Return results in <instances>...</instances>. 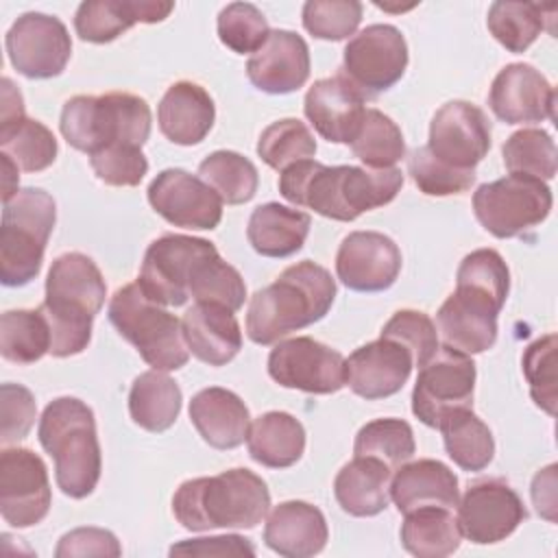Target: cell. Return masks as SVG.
<instances>
[{"mask_svg": "<svg viewBox=\"0 0 558 558\" xmlns=\"http://www.w3.org/2000/svg\"><path fill=\"white\" fill-rule=\"evenodd\" d=\"M556 89L530 63H508L488 92L490 111L506 124H530L554 118Z\"/></svg>", "mask_w": 558, "mask_h": 558, "instance_id": "cell-21", "label": "cell"}, {"mask_svg": "<svg viewBox=\"0 0 558 558\" xmlns=\"http://www.w3.org/2000/svg\"><path fill=\"white\" fill-rule=\"evenodd\" d=\"M54 220V198L41 187L17 190L4 203L0 227V279L4 286L20 288L39 275Z\"/></svg>", "mask_w": 558, "mask_h": 558, "instance_id": "cell-7", "label": "cell"}, {"mask_svg": "<svg viewBox=\"0 0 558 558\" xmlns=\"http://www.w3.org/2000/svg\"><path fill=\"white\" fill-rule=\"evenodd\" d=\"M122 554V547L113 532L102 527H76L59 538V545L54 549L57 558H70V556H111L118 558Z\"/></svg>", "mask_w": 558, "mask_h": 558, "instance_id": "cell-54", "label": "cell"}, {"mask_svg": "<svg viewBox=\"0 0 558 558\" xmlns=\"http://www.w3.org/2000/svg\"><path fill=\"white\" fill-rule=\"evenodd\" d=\"M170 556H255V547L244 536L227 534L181 541L170 547Z\"/></svg>", "mask_w": 558, "mask_h": 558, "instance_id": "cell-55", "label": "cell"}, {"mask_svg": "<svg viewBox=\"0 0 558 558\" xmlns=\"http://www.w3.org/2000/svg\"><path fill=\"white\" fill-rule=\"evenodd\" d=\"M0 153L24 172H41L54 163L59 146L46 124L26 118L9 133H0Z\"/></svg>", "mask_w": 558, "mask_h": 558, "instance_id": "cell-45", "label": "cell"}, {"mask_svg": "<svg viewBox=\"0 0 558 558\" xmlns=\"http://www.w3.org/2000/svg\"><path fill=\"white\" fill-rule=\"evenodd\" d=\"M52 504L44 460L24 447L0 453V514L13 527H31L46 519Z\"/></svg>", "mask_w": 558, "mask_h": 558, "instance_id": "cell-15", "label": "cell"}, {"mask_svg": "<svg viewBox=\"0 0 558 558\" xmlns=\"http://www.w3.org/2000/svg\"><path fill=\"white\" fill-rule=\"evenodd\" d=\"M37 438L54 460V477L61 493L72 499L92 495L102 471L92 408L76 397L50 401L41 412Z\"/></svg>", "mask_w": 558, "mask_h": 558, "instance_id": "cell-5", "label": "cell"}, {"mask_svg": "<svg viewBox=\"0 0 558 558\" xmlns=\"http://www.w3.org/2000/svg\"><path fill=\"white\" fill-rule=\"evenodd\" d=\"M214 251L218 248L205 238L166 233L146 248L137 283L144 294L159 305H185L196 262Z\"/></svg>", "mask_w": 558, "mask_h": 558, "instance_id": "cell-12", "label": "cell"}, {"mask_svg": "<svg viewBox=\"0 0 558 558\" xmlns=\"http://www.w3.org/2000/svg\"><path fill=\"white\" fill-rule=\"evenodd\" d=\"M401 272V251L379 231L349 233L336 253L338 279L355 292H384Z\"/></svg>", "mask_w": 558, "mask_h": 558, "instance_id": "cell-20", "label": "cell"}, {"mask_svg": "<svg viewBox=\"0 0 558 558\" xmlns=\"http://www.w3.org/2000/svg\"><path fill=\"white\" fill-rule=\"evenodd\" d=\"M366 98L338 72L314 81L303 100V111L316 133L333 144H351L362 118Z\"/></svg>", "mask_w": 558, "mask_h": 558, "instance_id": "cell-23", "label": "cell"}, {"mask_svg": "<svg viewBox=\"0 0 558 558\" xmlns=\"http://www.w3.org/2000/svg\"><path fill=\"white\" fill-rule=\"evenodd\" d=\"M312 218L279 203H266L253 209L246 227L248 244L262 257H290L303 248Z\"/></svg>", "mask_w": 558, "mask_h": 558, "instance_id": "cell-32", "label": "cell"}, {"mask_svg": "<svg viewBox=\"0 0 558 558\" xmlns=\"http://www.w3.org/2000/svg\"><path fill=\"white\" fill-rule=\"evenodd\" d=\"M190 296L196 303H216L238 312L244 305L246 286L242 275L214 251L196 262L190 277Z\"/></svg>", "mask_w": 558, "mask_h": 558, "instance_id": "cell-41", "label": "cell"}, {"mask_svg": "<svg viewBox=\"0 0 558 558\" xmlns=\"http://www.w3.org/2000/svg\"><path fill=\"white\" fill-rule=\"evenodd\" d=\"M268 35L270 28L264 13L251 2H231L218 13V37L238 54L257 52Z\"/></svg>", "mask_w": 558, "mask_h": 558, "instance_id": "cell-46", "label": "cell"}, {"mask_svg": "<svg viewBox=\"0 0 558 558\" xmlns=\"http://www.w3.org/2000/svg\"><path fill=\"white\" fill-rule=\"evenodd\" d=\"M504 163L510 174L549 181L556 174V144L543 129H521L501 146Z\"/></svg>", "mask_w": 558, "mask_h": 558, "instance_id": "cell-43", "label": "cell"}, {"mask_svg": "<svg viewBox=\"0 0 558 558\" xmlns=\"http://www.w3.org/2000/svg\"><path fill=\"white\" fill-rule=\"evenodd\" d=\"M390 499L403 514L423 506H442L453 510L460 501L458 477L440 460H408L397 469L390 482Z\"/></svg>", "mask_w": 558, "mask_h": 558, "instance_id": "cell-30", "label": "cell"}, {"mask_svg": "<svg viewBox=\"0 0 558 558\" xmlns=\"http://www.w3.org/2000/svg\"><path fill=\"white\" fill-rule=\"evenodd\" d=\"M408 68V44L392 24H371L349 39L340 74L366 98H377L401 81Z\"/></svg>", "mask_w": 558, "mask_h": 558, "instance_id": "cell-10", "label": "cell"}, {"mask_svg": "<svg viewBox=\"0 0 558 558\" xmlns=\"http://www.w3.org/2000/svg\"><path fill=\"white\" fill-rule=\"evenodd\" d=\"M0 133H9L20 122L26 120L24 116V100L20 89L13 85L11 78H2V96H0Z\"/></svg>", "mask_w": 558, "mask_h": 558, "instance_id": "cell-57", "label": "cell"}, {"mask_svg": "<svg viewBox=\"0 0 558 558\" xmlns=\"http://www.w3.org/2000/svg\"><path fill=\"white\" fill-rule=\"evenodd\" d=\"M11 65L26 78L59 76L72 54V39L65 24L46 13L20 15L4 39Z\"/></svg>", "mask_w": 558, "mask_h": 558, "instance_id": "cell-14", "label": "cell"}, {"mask_svg": "<svg viewBox=\"0 0 558 558\" xmlns=\"http://www.w3.org/2000/svg\"><path fill=\"white\" fill-rule=\"evenodd\" d=\"M181 388L163 371L137 375L129 390V414L135 425L159 434L174 425L181 412Z\"/></svg>", "mask_w": 558, "mask_h": 558, "instance_id": "cell-34", "label": "cell"}, {"mask_svg": "<svg viewBox=\"0 0 558 558\" xmlns=\"http://www.w3.org/2000/svg\"><path fill=\"white\" fill-rule=\"evenodd\" d=\"M198 177L227 205L248 203L257 192V168L251 159L235 150H216L198 166Z\"/></svg>", "mask_w": 558, "mask_h": 558, "instance_id": "cell-40", "label": "cell"}, {"mask_svg": "<svg viewBox=\"0 0 558 558\" xmlns=\"http://www.w3.org/2000/svg\"><path fill=\"white\" fill-rule=\"evenodd\" d=\"M556 333L534 340L521 360L534 403L549 416L556 414Z\"/></svg>", "mask_w": 558, "mask_h": 558, "instance_id": "cell-49", "label": "cell"}, {"mask_svg": "<svg viewBox=\"0 0 558 558\" xmlns=\"http://www.w3.org/2000/svg\"><path fill=\"white\" fill-rule=\"evenodd\" d=\"M109 320L155 371H179L190 360L181 320L150 301L140 283L118 288L109 301Z\"/></svg>", "mask_w": 558, "mask_h": 558, "instance_id": "cell-8", "label": "cell"}, {"mask_svg": "<svg viewBox=\"0 0 558 558\" xmlns=\"http://www.w3.org/2000/svg\"><path fill=\"white\" fill-rule=\"evenodd\" d=\"M181 327L190 353L209 366H225L242 349L240 323L225 305L194 303L183 314Z\"/></svg>", "mask_w": 558, "mask_h": 558, "instance_id": "cell-27", "label": "cell"}, {"mask_svg": "<svg viewBox=\"0 0 558 558\" xmlns=\"http://www.w3.org/2000/svg\"><path fill=\"white\" fill-rule=\"evenodd\" d=\"M37 416V405L33 392L22 384L0 386V440L4 447L28 436Z\"/></svg>", "mask_w": 558, "mask_h": 558, "instance_id": "cell-53", "label": "cell"}, {"mask_svg": "<svg viewBox=\"0 0 558 558\" xmlns=\"http://www.w3.org/2000/svg\"><path fill=\"white\" fill-rule=\"evenodd\" d=\"M329 538L325 514L307 501H283L266 519L264 543L286 558H310L325 549Z\"/></svg>", "mask_w": 558, "mask_h": 558, "instance_id": "cell-25", "label": "cell"}, {"mask_svg": "<svg viewBox=\"0 0 558 558\" xmlns=\"http://www.w3.org/2000/svg\"><path fill=\"white\" fill-rule=\"evenodd\" d=\"M416 442L412 427L401 418H375L360 427L353 442L355 456L375 458L392 471L412 460Z\"/></svg>", "mask_w": 558, "mask_h": 558, "instance_id": "cell-42", "label": "cell"}, {"mask_svg": "<svg viewBox=\"0 0 558 558\" xmlns=\"http://www.w3.org/2000/svg\"><path fill=\"white\" fill-rule=\"evenodd\" d=\"M172 9V2L161 0H87L74 13V31L83 41L109 44L137 22L166 20Z\"/></svg>", "mask_w": 558, "mask_h": 558, "instance_id": "cell-26", "label": "cell"}, {"mask_svg": "<svg viewBox=\"0 0 558 558\" xmlns=\"http://www.w3.org/2000/svg\"><path fill=\"white\" fill-rule=\"evenodd\" d=\"M190 421L201 438L214 449L240 447L251 427V414L244 401L220 386L203 388L192 397Z\"/></svg>", "mask_w": 558, "mask_h": 558, "instance_id": "cell-29", "label": "cell"}, {"mask_svg": "<svg viewBox=\"0 0 558 558\" xmlns=\"http://www.w3.org/2000/svg\"><path fill=\"white\" fill-rule=\"evenodd\" d=\"M216 120V107L205 87L192 81L172 83L159 100V131L179 146H194L207 137Z\"/></svg>", "mask_w": 558, "mask_h": 558, "instance_id": "cell-28", "label": "cell"}, {"mask_svg": "<svg viewBox=\"0 0 558 558\" xmlns=\"http://www.w3.org/2000/svg\"><path fill=\"white\" fill-rule=\"evenodd\" d=\"M554 196L545 181L508 174L482 183L473 194L477 222L495 238H517L538 227L551 211Z\"/></svg>", "mask_w": 558, "mask_h": 558, "instance_id": "cell-9", "label": "cell"}, {"mask_svg": "<svg viewBox=\"0 0 558 558\" xmlns=\"http://www.w3.org/2000/svg\"><path fill=\"white\" fill-rule=\"evenodd\" d=\"M0 353L13 364H35L50 353V327L39 310H11L0 318Z\"/></svg>", "mask_w": 558, "mask_h": 558, "instance_id": "cell-39", "label": "cell"}, {"mask_svg": "<svg viewBox=\"0 0 558 558\" xmlns=\"http://www.w3.org/2000/svg\"><path fill=\"white\" fill-rule=\"evenodd\" d=\"M107 286L100 268L83 253L59 255L46 279V299L39 312L50 327V355L83 353L92 340L94 316L102 310Z\"/></svg>", "mask_w": 558, "mask_h": 558, "instance_id": "cell-3", "label": "cell"}, {"mask_svg": "<svg viewBox=\"0 0 558 558\" xmlns=\"http://www.w3.org/2000/svg\"><path fill=\"white\" fill-rule=\"evenodd\" d=\"M456 508L462 536L475 545L499 543L527 519L521 497L504 480L473 482Z\"/></svg>", "mask_w": 558, "mask_h": 558, "instance_id": "cell-16", "label": "cell"}, {"mask_svg": "<svg viewBox=\"0 0 558 558\" xmlns=\"http://www.w3.org/2000/svg\"><path fill=\"white\" fill-rule=\"evenodd\" d=\"M384 338L403 344L414 360V366L427 364L438 351V331L434 320L418 310H399L381 329Z\"/></svg>", "mask_w": 558, "mask_h": 558, "instance_id": "cell-50", "label": "cell"}, {"mask_svg": "<svg viewBox=\"0 0 558 558\" xmlns=\"http://www.w3.org/2000/svg\"><path fill=\"white\" fill-rule=\"evenodd\" d=\"M270 493L248 469H229L211 477L183 482L172 497L174 519L190 532L216 527L251 530L266 517Z\"/></svg>", "mask_w": 558, "mask_h": 558, "instance_id": "cell-4", "label": "cell"}, {"mask_svg": "<svg viewBox=\"0 0 558 558\" xmlns=\"http://www.w3.org/2000/svg\"><path fill=\"white\" fill-rule=\"evenodd\" d=\"M268 375L283 388L310 395H331L347 384L342 353L310 336L279 340L268 355Z\"/></svg>", "mask_w": 558, "mask_h": 558, "instance_id": "cell-13", "label": "cell"}, {"mask_svg": "<svg viewBox=\"0 0 558 558\" xmlns=\"http://www.w3.org/2000/svg\"><path fill=\"white\" fill-rule=\"evenodd\" d=\"M456 286L482 290L506 303L510 292V270L495 248H477L460 262L456 272Z\"/></svg>", "mask_w": 558, "mask_h": 558, "instance_id": "cell-51", "label": "cell"}, {"mask_svg": "<svg viewBox=\"0 0 558 558\" xmlns=\"http://www.w3.org/2000/svg\"><path fill=\"white\" fill-rule=\"evenodd\" d=\"M257 155L266 166L281 172L296 161L312 159L316 155V140L305 122L283 118L262 131L257 140Z\"/></svg>", "mask_w": 558, "mask_h": 558, "instance_id": "cell-44", "label": "cell"}, {"mask_svg": "<svg viewBox=\"0 0 558 558\" xmlns=\"http://www.w3.org/2000/svg\"><path fill=\"white\" fill-rule=\"evenodd\" d=\"M462 532L449 508L423 506L405 512L401 545L418 558H445L460 547Z\"/></svg>", "mask_w": 558, "mask_h": 558, "instance_id": "cell-35", "label": "cell"}, {"mask_svg": "<svg viewBox=\"0 0 558 558\" xmlns=\"http://www.w3.org/2000/svg\"><path fill=\"white\" fill-rule=\"evenodd\" d=\"M246 74L259 92H296L310 78V48L305 39L292 31H270L264 46L251 54Z\"/></svg>", "mask_w": 558, "mask_h": 558, "instance_id": "cell-24", "label": "cell"}, {"mask_svg": "<svg viewBox=\"0 0 558 558\" xmlns=\"http://www.w3.org/2000/svg\"><path fill=\"white\" fill-rule=\"evenodd\" d=\"M447 456L462 471H482L493 462L495 440L488 425L471 408L451 412L438 425Z\"/></svg>", "mask_w": 558, "mask_h": 558, "instance_id": "cell-36", "label": "cell"}, {"mask_svg": "<svg viewBox=\"0 0 558 558\" xmlns=\"http://www.w3.org/2000/svg\"><path fill=\"white\" fill-rule=\"evenodd\" d=\"M425 146L438 161L456 170H475L490 148V122L473 102H445L429 122Z\"/></svg>", "mask_w": 558, "mask_h": 558, "instance_id": "cell-17", "label": "cell"}, {"mask_svg": "<svg viewBox=\"0 0 558 558\" xmlns=\"http://www.w3.org/2000/svg\"><path fill=\"white\" fill-rule=\"evenodd\" d=\"M150 207L181 229H216L222 220L220 196L201 179L181 168L161 170L148 185Z\"/></svg>", "mask_w": 558, "mask_h": 558, "instance_id": "cell-18", "label": "cell"}, {"mask_svg": "<svg viewBox=\"0 0 558 558\" xmlns=\"http://www.w3.org/2000/svg\"><path fill=\"white\" fill-rule=\"evenodd\" d=\"M362 11L364 7L357 0H307L301 17L305 31L316 39L340 41L357 31Z\"/></svg>", "mask_w": 558, "mask_h": 558, "instance_id": "cell-47", "label": "cell"}, {"mask_svg": "<svg viewBox=\"0 0 558 558\" xmlns=\"http://www.w3.org/2000/svg\"><path fill=\"white\" fill-rule=\"evenodd\" d=\"M554 4H534V2H493L488 9L486 26L490 35L508 52H525L536 37L545 31L547 11Z\"/></svg>", "mask_w": 558, "mask_h": 558, "instance_id": "cell-37", "label": "cell"}, {"mask_svg": "<svg viewBox=\"0 0 558 558\" xmlns=\"http://www.w3.org/2000/svg\"><path fill=\"white\" fill-rule=\"evenodd\" d=\"M349 146L353 155L371 170L395 168L405 157L401 129L392 118L373 107H366L362 124Z\"/></svg>", "mask_w": 558, "mask_h": 558, "instance_id": "cell-38", "label": "cell"}, {"mask_svg": "<svg viewBox=\"0 0 558 558\" xmlns=\"http://www.w3.org/2000/svg\"><path fill=\"white\" fill-rule=\"evenodd\" d=\"M344 366L349 388L357 397L375 401L392 397L403 388L412 373L414 360L403 344L379 336V340L355 349L344 360Z\"/></svg>", "mask_w": 558, "mask_h": 558, "instance_id": "cell-22", "label": "cell"}, {"mask_svg": "<svg viewBox=\"0 0 558 558\" xmlns=\"http://www.w3.org/2000/svg\"><path fill=\"white\" fill-rule=\"evenodd\" d=\"M408 172L427 196L462 194L475 183V170H456L438 161L427 146H418L408 155Z\"/></svg>", "mask_w": 558, "mask_h": 558, "instance_id": "cell-48", "label": "cell"}, {"mask_svg": "<svg viewBox=\"0 0 558 558\" xmlns=\"http://www.w3.org/2000/svg\"><path fill=\"white\" fill-rule=\"evenodd\" d=\"M333 299L336 281L327 268L310 259L292 264L270 286L251 296L246 336L262 347L275 344L325 318Z\"/></svg>", "mask_w": 558, "mask_h": 558, "instance_id": "cell-2", "label": "cell"}, {"mask_svg": "<svg viewBox=\"0 0 558 558\" xmlns=\"http://www.w3.org/2000/svg\"><path fill=\"white\" fill-rule=\"evenodd\" d=\"M0 161H2V203H7L9 198H13L17 194V181H20V174H17V166L13 163L11 157L2 155L0 153Z\"/></svg>", "mask_w": 558, "mask_h": 558, "instance_id": "cell-58", "label": "cell"}, {"mask_svg": "<svg viewBox=\"0 0 558 558\" xmlns=\"http://www.w3.org/2000/svg\"><path fill=\"white\" fill-rule=\"evenodd\" d=\"M532 501L538 514H543L547 521H556V464H549L534 475Z\"/></svg>", "mask_w": 558, "mask_h": 558, "instance_id": "cell-56", "label": "cell"}, {"mask_svg": "<svg viewBox=\"0 0 558 558\" xmlns=\"http://www.w3.org/2000/svg\"><path fill=\"white\" fill-rule=\"evenodd\" d=\"M390 473L392 469L384 462L355 456L333 480L338 506L351 517H375L384 512L390 501Z\"/></svg>", "mask_w": 558, "mask_h": 558, "instance_id": "cell-31", "label": "cell"}, {"mask_svg": "<svg viewBox=\"0 0 558 558\" xmlns=\"http://www.w3.org/2000/svg\"><path fill=\"white\" fill-rule=\"evenodd\" d=\"M94 174L113 187H135L148 172V159L135 146H107L89 155Z\"/></svg>", "mask_w": 558, "mask_h": 558, "instance_id": "cell-52", "label": "cell"}, {"mask_svg": "<svg viewBox=\"0 0 558 558\" xmlns=\"http://www.w3.org/2000/svg\"><path fill=\"white\" fill-rule=\"evenodd\" d=\"M501 307V301L482 290L456 286V292L436 312V331L445 347L466 355L484 353L497 340V316Z\"/></svg>", "mask_w": 558, "mask_h": 558, "instance_id": "cell-19", "label": "cell"}, {"mask_svg": "<svg viewBox=\"0 0 558 558\" xmlns=\"http://www.w3.org/2000/svg\"><path fill=\"white\" fill-rule=\"evenodd\" d=\"M246 447L257 464L288 469L296 464L305 451V429L301 421L288 412H266L251 423Z\"/></svg>", "mask_w": 558, "mask_h": 558, "instance_id": "cell-33", "label": "cell"}, {"mask_svg": "<svg viewBox=\"0 0 558 558\" xmlns=\"http://www.w3.org/2000/svg\"><path fill=\"white\" fill-rule=\"evenodd\" d=\"M473 360L451 347H438L436 355L418 371L412 390V412L423 425L438 429L451 412L473 405Z\"/></svg>", "mask_w": 558, "mask_h": 558, "instance_id": "cell-11", "label": "cell"}, {"mask_svg": "<svg viewBox=\"0 0 558 558\" xmlns=\"http://www.w3.org/2000/svg\"><path fill=\"white\" fill-rule=\"evenodd\" d=\"M401 185L403 172L399 168L371 170L303 159L279 172V192L286 201L340 222H351L364 211L388 205Z\"/></svg>", "mask_w": 558, "mask_h": 558, "instance_id": "cell-1", "label": "cell"}, {"mask_svg": "<svg viewBox=\"0 0 558 558\" xmlns=\"http://www.w3.org/2000/svg\"><path fill=\"white\" fill-rule=\"evenodd\" d=\"M150 107L144 98L126 92L102 96H74L61 109V135L87 155L107 146L142 148L150 137Z\"/></svg>", "mask_w": 558, "mask_h": 558, "instance_id": "cell-6", "label": "cell"}]
</instances>
